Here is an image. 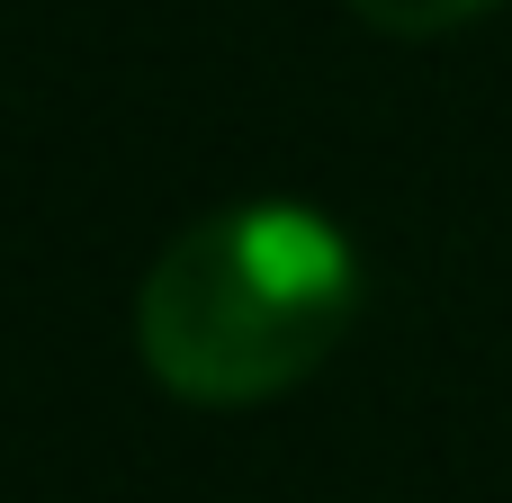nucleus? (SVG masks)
I'll return each instance as SVG.
<instances>
[{"label": "nucleus", "instance_id": "nucleus-2", "mask_svg": "<svg viewBox=\"0 0 512 503\" xmlns=\"http://www.w3.org/2000/svg\"><path fill=\"white\" fill-rule=\"evenodd\" d=\"M486 9H504V0H351V18L378 27V36H450Z\"/></svg>", "mask_w": 512, "mask_h": 503}, {"label": "nucleus", "instance_id": "nucleus-1", "mask_svg": "<svg viewBox=\"0 0 512 503\" xmlns=\"http://www.w3.org/2000/svg\"><path fill=\"white\" fill-rule=\"evenodd\" d=\"M360 315V252L306 198H234L162 243L135 288V351L180 405H270Z\"/></svg>", "mask_w": 512, "mask_h": 503}]
</instances>
